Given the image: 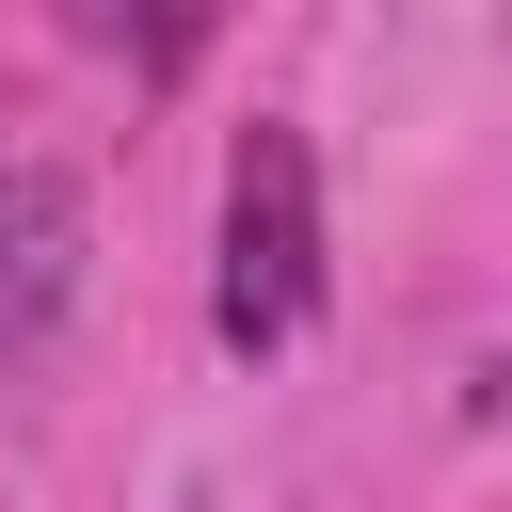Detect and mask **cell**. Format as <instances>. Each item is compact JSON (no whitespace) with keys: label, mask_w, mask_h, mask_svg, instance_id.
Returning a JSON list of instances; mask_svg holds the SVG:
<instances>
[{"label":"cell","mask_w":512,"mask_h":512,"mask_svg":"<svg viewBox=\"0 0 512 512\" xmlns=\"http://www.w3.org/2000/svg\"><path fill=\"white\" fill-rule=\"evenodd\" d=\"M64 304H80V176L64 160H0V384L48 352Z\"/></svg>","instance_id":"2"},{"label":"cell","mask_w":512,"mask_h":512,"mask_svg":"<svg viewBox=\"0 0 512 512\" xmlns=\"http://www.w3.org/2000/svg\"><path fill=\"white\" fill-rule=\"evenodd\" d=\"M208 336L240 368L320 336V144L288 112H256L224 144V256H208Z\"/></svg>","instance_id":"1"}]
</instances>
